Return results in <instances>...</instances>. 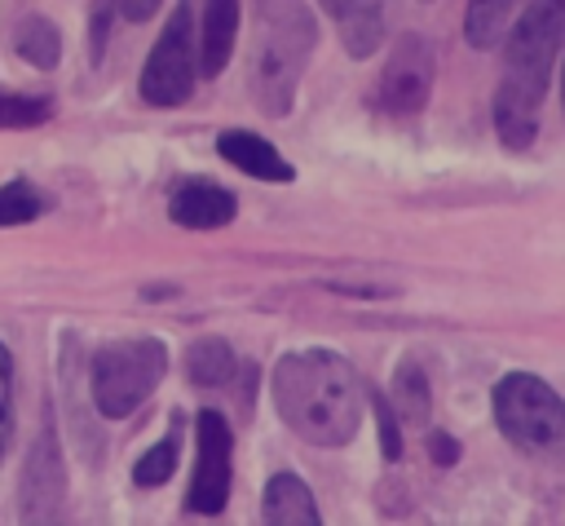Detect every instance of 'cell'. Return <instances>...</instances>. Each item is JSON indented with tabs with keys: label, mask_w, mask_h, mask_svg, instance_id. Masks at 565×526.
<instances>
[{
	"label": "cell",
	"mask_w": 565,
	"mask_h": 526,
	"mask_svg": "<svg viewBox=\"0 0 565 526\" xmlns=\"http://www.w3.org/2000/svg\"><path fill=\"white\" fill-rule=\"evenodd\" d=\"M115 9H119V0H93V22H88L93 62H102V53H106V35H110V22H115Z\"/></svg>",
	"instance_id": "24"
},
{
	"label": "cell",
	"mask_w": 565,
	"mask_h": 526,
	"mask_svg": "<svg viewBox=\"0 0 565 526\" xmlns=\"http://www.w3.org/2000/svg\"><path fill=\"white\" fill-rule=\"evenodd\" d=\"M13 49H18V57H22L26 66H35V71H53V66L62 62V31H57L44 13H31V18L18 22V31H13Z\"/></svg>",
	"instance_id": "18"
},
{
	"label": "cell",
	"mask_w": 565,
	"mask_h": 526,
	"mask_svg": "<svg viewBox=\"0 0 565 526\" xmlns=\"http://www.w3.org/2000/svg\"><path fill=\"white\" fill-rule=\"evenodd\" d=\"M185 380L190 385H199V389H221V385H230V376L238 371V358H234V349H230V340H221V336H199L190 349H185Z\"/></svg>",
	"instance_id": "14"
},
{
	"label": "cell",
	"mask_w": 565,
	"mask_h": 526,
	"mask_svg": "<svg viewBox=\"0 0 565 526\" xmlns=\"http://www.w3.org/2000/svg\"><path fill=\"white\" fill-rule=\"evenodd\" d=\"M428 455L446 469V464H455V460H459V442H455L450 433H428Z\"/></svg>",
	"instance_id": "25"
},
{
	"label": "cell",
	"mask_w": 565,
	"mask_h": 526,
	"mask_svg": "<svg viewBox=\"0 0 565 526\" xmlns=\"http://www.w3.org/2000/svg\"><path fill=\"white\" fill-rule=\"evenodd\" d=\"M318 4H322V9L331 13V18H340V13H344V9L353 4V0H318Z\"/></svg>",
	"instance_id": "27"
},
{
	"label": "cell",
	"mask_w": 565,
	"mask_h": 526,
	"mask_svg": "<svg viewBox=\"0 0 565 526\" xmlns=\"http://www.w3.org/2000/svg\"><path fill=\"white\" fill-rule=\"evenodd\" d=\"M433 80H437V57H433V44L424 35H402L375 80V106L384 115H419L428 106V93H433Z\"/></svg>",
	"instance_id": "8"
},
{
	"label": "cell",
	"mask_w": 565,
	"mask_h": 526,
	"mask_svg": "<svg viewBox=\"0 0 565 526\" xmlns=\"http://www.w3.org/2000/svg\"><path fill=\"white\" fill-rule=\"evenodd\" d=\"M168 371V349L154 336L141 340H110L93 354L88 362V389L93 402L106 420H124L132 415L163 380Z\"/></svg>",
	"instance_id": "4"
},
{
	"label": "cell",
	"mask_w": 565,
	"mask_h": 526,
	"mask_svg": "<svg viewBox=\"0 0 565 526\" xmlns=\"http://www.w3.org/2000/svg\"><path fill=\"white\" fill-rule=\"evenodd\" d=\"M194 75H199L194 13H190V4H177V13L159 31V40L141 66V97L150 106H181L194 93Z\"/></svg>",
	"instance_id": "6"
},
{
	"label": "cell",
	"mask_w": 565,
	"mask_h": 526,
	"mask_svg": "<svg viewBox=\"0 0 565 526\" xmlns=\"http://www.w3.org/2000/svg\"><path fill=\"white\" fill-rule=\"evenodd\" d=\"M238 18H243V0H203V22H199V75L216 80L230 57H234V40H238Z\"/></svg>",
	"instance_id": "12"
},
{
	"label": "cell",
	"mask_w": 565,
	"mask_h": 526,
	"mask_svg": "<svg viewBox=\"0 0 565 526\" xmlns=\"http://www.w3.org/2000/svg\"><path fill=\"white\" fill-rule=\"evenodd\" d=\"M530 0H468V13H463V35L472 49H494L503 44L508 27L516 22V13L525 9Z\"/></svg>",
	"instance_id": "15"
},
{
	"label": "cell",
	"mask_w": 565,
	"mask_h": 526,
	"mask_svg": "<svg viewBox=\"0 0 565 526\" xmlns=\"http://www.w3.org/2000/svg\"><path fill=\"white\" fill-rule=\"evenodd\" d=\"M340 40L349 57H371L384 44V9L380 0H353L340 13Z\"/></svg>",
	"instance_id": "17"
},
{
	"label": "cell",
	"mask_w": 565,
	"mask_h": 526,
	"mask_svg": "<svg viewBox=\"0 0 565 526\" xmlns=\"http://www.w3.org/2000/svg\"><path fill=\"white\" fill-rule=\"evenodd\" d=\"M274 407L282 424L313 446H344L362 424V389L335 349H296L274 367Z\"/></svg>",
	"instance_id": "1"
},
{
	"label": "cell",
	"mask_w": 565,
	"mask_h": 526,
	"mask_svg": "<svg viewBox=\"0 0 565 526\" xmlns=\"http://www.w3.org/2000/svg\"><path fill=\"white\" fill-rule=\"evenodd\" d=\"M260 517L274 526H318V504L296 473H274L260 495Z\"/></svg>",
	"instance_id": "13"
},
{
	"label": "cell",
	"mask_w": 565,
	"mask_h": 526,
	"mask_svg": "<svg viewBox=\"0 0 565 526\" xmlns=\"http://www.w3.org/2000/svg\"><path fill=\"white\" fill-rule=\"evenodd\" d=\"M371 407H375V424H380V451H384V460H397L402 455V429H397L402 420H397L393 402L380 393H371Z\"/></svg>",
	"instance_id": "23"
},
{
	"label": "cell",
	"mask_w": 565,
	"mask_h": 526,
	"mask_svg": "<svg viewBox=\"0 0 565 526\" xmlns=\"http://www.w3.org/2000/svg\"><path fill=\"white\" fill-rule=\"evenodd\" d=\"M49 119H53V102L49 97L0 88V128H40Z\"/></svg>",
	"instance_id": "20"
},
{
	"label": "cell",
	"mask_w": 565,
	"mask_h": 526,
	"mask_svg": "<svg viewBox=\"0 0 565 526\" xmlns=\"http://www.w3.org/2000/svg\"><path fill=\"white\" fill-rule=\"evenodd\" d=\"M177 451H181V438H177V420H172V433H163L150 451L137 455L132 482H137V486H163V482L172 477V469H177Z\"/></svg>",
	"instance_id": "19"
},
{
	"label": "cell",
	"mask_w": 565,
	"mask_h": 526,
	"mask_svg": "<svg viewBox=\"0 0 565 526\" xmlns=\"http://www.w3.org/2000/svg\"><path fill=\"white\" fill-rule=\"evenodd\" d=\"M561 44H565V0H530L508 27L503 80L494 88V133L508 150H530Z\"/></svg>",
	"instance_id": "2"
},
{
	"label": "cell",
	"mask_w": 565,
	"mask_h": 526,
	"mask_svg": "<svg viewBox=\"0 0 565 526\" xmlns=\"http://www.w3.org/2000/svg\"><path fill=\"white\" fill-rule=\"evenodd\" d=\"M62 495H66V460H62V446H57L53 424L44 420L40 438L26 451V469H22V517L26 522L57 517Z\"/></svg>",
	"instance_id": "9"
},
{
	"label": "cell",
	"mask_w": 565,
	"mask_h": 526,
	"mask_svg": "<svg viewBox=\"0 0 565 526\" xmlns=\"http://www.w3.org/2000/svg\"><path fill=\"white\" fill-rule=\"evenodd\" d=\"M13 429H18V407H13V354L0 345V460L9 455Z\"/></svg>",
	"instance_id": "22"
},
{
	"label": "cell",
	"mask_w": 565,
	"mask_h": 526,
	"mask_svg": "<svg viewBox=\"0 0 565 526\" xmlns=\"http://www.w3.org/2000/svg\"><path fill=\"white\" fill-rule=\"evenodd\" d=\"M561 102H565V75H561Z\"/></svg>",
	"instance_id": "28"
},
{
	"label": "cell",
	"mask_w": 565,
	"mask_h": 526,
	"mask_svg": "<svg viewBox=\"0 0 565 526\" xmlns=\"http://www.w3.org/2000/svg\"><path fill=\"white\" fill-rule=\"evenodd\" d=\"M393 411L402 424H428V411H433V389H428V376L415 358H402L397 371H393Z\"/></svg>",
	"instance_id": "16"
},
{
	"label": "cell",
	"mask_w": 565,
	"mask_h": 526,
	"mask_svg": "<svg viewBox=\"0 0 565 526\" xmlns=\"http://www.w3.org/2000/svg\"><path fill=\"white\" fill-rule=\"evenodd\" d=\"M194 438H199V455H194V473L185 486V508L190 513H221L230 499V482H234V433L230 420L212 407H203L194 415Z\"/></svg>",
	"instance_id": "7"
},
{
	"label": "cell",
	"mask_w": 565,
	"mask_h": 526,
	"mask_svg": "<svg viewBox=\"0 0 565 526\" xmlns=\"http://www.w3.org/2000/svg\"><path fill=\"white\" fill-rule=\"evenodd\" d=\"M494 424L512 446L547 451L565 438V398L547 380L512 371L494 385Z\"/></svg>",
	"instance_id": "5"
},
{
	"label": "cell",
	"mask_w": 565,
	"mask_h": 526,
	"mask_svg": "<svg viewBox=\"0 0 565 526\" xmlns=\"http://www.w3.org/2000/svg\"><path fill=\"white\" fill-rule=\"evenodd\" d=\"M216 150H221L238 172H247V177H256V181H296V168L282 159V150H278L269 137L252 133V128H225V133L216 137Z\"/></svg>",
	"instance_id": "10"
},
{
	"label": "cell",
	"mask_w": 565,
	"mask_h": 526,
	"mask_svg": "<svg viewBox=\"0 0 565 526\" xmlns=\"http://www.w3.org/2000/svg\"><path fill=\"white\" fill-rule=\"evenodd\" d=\"M159 4H163V0H119V9H124V18H128V22H146Z\"/></svg>",
	"instance_id": "26"
},
{
	"label": "cell",
	"mask_w": 565,
	"mask_h": 526,
	"mask_svg": "<svg viewBox=\"0 0 565 526\" xmlns=\"http://www.w3.org/2000/svg\"><path fill=\"white\" fill-rule=\"evenodd\" d=\"M318 22L305 0H252V102L269 119H287L300 75L313 57Z\"/></svg>",
	"instance_id": "3"
},
{
	"label": "cell",
	"mask_w": 565,
	"mask_h": 526,
	"mask_svg": "<svg viewBox=\"0 0 565 526\" xmlns=\"http://www.w3.org/2000/svg\"><path fill=\"white\" fill-rule=\"evenodd\" d=\"M40 208H44V199H40V190L31 181L18 177V181L0 186V225H26V221L40 217Z\"/></svg>",
	"instance_id": "21"
},
{
	"label": "cell",
	"mask_w": 565,
	"mask_h": 526,
	"mask_svg": "<svg viewBox=\"0 0 565 526\" xmlns=\"http://www.w3.org/2000/svg\"><path fill=\"white\" fill-rule=\"evenodd\" d=\"M234 212H238V199L212 181H185L168 199V217L185 230H221L234 221Z\"/></svg>",
	"instance_id": "11"
}]
</instances>
